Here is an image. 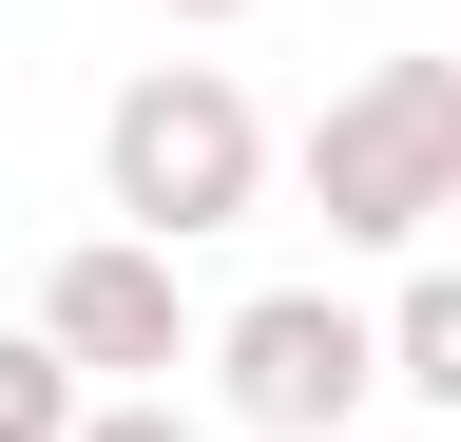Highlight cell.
<instances>
[{
  "label": "cell",
  "mask_w": 461,
  "mask_h": 442,
  "mask_svg": "<svg viewBox=\"0 0 461 442\" xmlns=\"http://www.w3.org/2000/svg\"><path fill=\"white\" fill-rule=\"evenodd\" d=\"M96 212L154 231V250L250 231V212H269V116H250V77H230V59H135L115 116H96Z\"/></svg>",
  "instance_id": "obj_1"
},
{
  "label": "cell",
  "mask_w": 461,
  "mask_h": 442,
  "mask_svg": "<svg viewBox=\"0 0 461 442\" xmlns=\"http://www.w3.org/2000/svg\"><path fill=\"white\" fill-rule=\"evenodd\" d=\"M308 212L327 250H423L461 212V59H366L308 116Z\"/></svg>",
  "instance_id": "obj_2"
},
{
  "label": "cell",
  "mask_w": 461,
  "mask_h": 442,
  "mask_svg": "<svg viewBox=\"0 0 461 442\" xmlns=\"http://www.w3.org/2000/svg\"><path fill=\"white\" fill-rule=\"evenodd\" d=\"M384 384H403L384 365V308H346V289H250V308L212 327V404L250 423V442H346Z\"/></svg>",
  "instance_id": "obj_3"
},
{
  "label": "cell",
  "mask_w": 461,
  "mask_h": 442,
  "mask_svg": "<svg viewBox=\"0 0 461 442\" xmlns=\"http://www.w3.org/2000/svg\"><path fill=\"white\" fill-rule=\"evenodd\" d=\"M39 327L96 365V404H115V384H173V365H212V327H230V308H193V269H173L154 231H77V250L39 269Z\"/></svg>",
  "instance_id": "obj_4"
},
{
  "label": "cell",
  "mask_w": 461,
  "mask_h": 442,
  "mask_svg": "<svg viewBox=\"0 0 461 442\" xmlns=\"http://www.w3.org/2000/svg\"><path fill=\"white\" fill-rule=\"evenodd\" d=\"M77 423H96V365L58 327H0V442H77Z\"/></svg>",
  "instance_id": "obj_5"
},
{
  "label": "cell",
  "mask_w": 461,
  "mask_h": 442,
  "mask_svg": "<svg viewBox=\"0 0 461 442\" xmlns=\"http://www.w3.org/2000/svg\"><path fill=\"white\" fill-rule=\"evenodd\" d=\"M384 365H403V404L461 423V269H403L384 289Z\"/></svg>",
  "instance_id": "obj_6"
},
{
  "label": "cell",
  "mask_w": 461,
  "mask_h": 442,
  "mask_svg": "<svg viewBox=\"0 0 461 442\" xmlns=\"http://www.w3.org/2000/svg\"><path fill=\"white\" fill-rule=\"evenodd\" d=\"M77 442H212V423H193V404H173V384H115V404H96Z\"/></svg>",
  "instance_id": "obj_7"
},
{
  "label": "cell",
  "mask_w": 461,
  "mask_h": 442,
  "mask_svg": "<svg viewBox=\"0 0 461 442\" xmlns=\"http://www.w3.org/2000/svg\"><path fill=\"white\" fill-rule=\"evenodd\" d=\"M154 20H250V0H154Z\"/></svg>",
  "instance_id": "obj_8"
}]
</instances>
